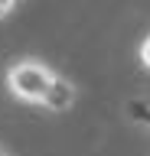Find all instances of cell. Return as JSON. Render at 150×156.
Instances as JSON below:
<instances>
[{
    "label": "cell",
    "instance_id": "6da1fadb",
    "mask_svg": "<svg viewBox=\"0 0 150 156\" xmlns=\"http://www.w3.org/2000/svg\"><path fill=\"white\" fill-rule=\"evenodd\" d=\"M56 72L46 68L42 62H16V65L7 72V85L20 101L26 104H46L52 85H56Z\"/></svg>",
    "mask_w": 150,
    "mask_h": 156
},
{
    "label": "cell",
    "instance_id": "7a4b0ae2",
    "mask_svg": "<svg viewBox=\"0 0 150 156\" xmlns=\"http://www.w3.org/2000/svg\"><path fill=\"white\" fill-rule=\"evenodd\" d=\"M75 104V85L65 81V78H56V85H52L49 98H46V107L49 111H69Z\"/></svg>",
    "mask_w": 150,
    "mask_h": 156
},
{
    "label": "cell",
    "instance_id": "3957f363",
    "mask_svg": "<svg viewBox=\"0 0 150 156\" xmlns=\"http://www.w3.org/2000/svg\"><path fill=\"white\" fill-rule=\"evenodd\" d=\"M140 58H144V65L150 68V36L144 39V46H140Z\"/></svg>",
    "mask_w": 150,
    "mask_h": 156
},
{
    "label": "cell",
    "instance_id": "277c9868",
    "mask_svg": "<svg viewBox=\"0 0 150 156\" xmlns=\"http://www.w3.org/2000/svg\"><path fill=\"white\" fill-rule=\"evenodd\" d=\"M13 7H16V0H0V16H7Z\"/></svg>",
    "mask_w": 150,
    "mask_h": 156
}]
</instances>
